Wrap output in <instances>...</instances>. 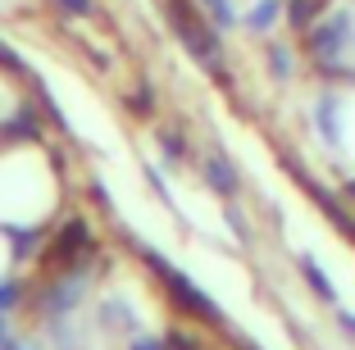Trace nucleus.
<instances>
[{"label": "nucleus", "mask_w": 355, "mask_h": 350, "mask_svg": "<svg viewBox=\"0 0 355 350\" xmlns=\"http://www.w3.org/2000/svg\"><path fill=\"white\" fill-rule=\"evenodd\" d=\"M92 268H55L51 278L37 287V314L42 319H73L78 309L87 305V296H92Z\"/></svg>", "instance_id": "3"}, {"label": "nucleus", "mask_w": 355, "mask_h": 350, "mask_svg": "<svg viewBox=\"0 0 355 350\" xmlns=\"http://www.w3.org/2000/svg\"><path fill=\"white\" fill-rule=\"evenodd\" d=\"M200 177H205V186L219 200H237L241 196V173H237V164H232L223 150H209L205 159H200Z\"/></svg>", "instance_id": "5"}, {"label": "nucleus", "mask_w": 355, "mask_h": 350, "mask_svg": "<svg viewBox=\"0 0 355 350\" xmlns=\"http://www.w3.org/2000/svg\"><path fill=\"white\" fill-rule=\"evenodd\" d=\"M128 350H168V341H164V332H137V337H128Z\"/></svg>", "instance_id": "11"}, {"label": "nucleus", "mask_w": 355, "mask_h": 350, "mask_svg": "<svg viewBox=\"0 0 355 350\" xmlns=\"http://www.w3.org/2000/svg\"><path fill=\"white\" fill-rule=\"evenodd\" d=\"M237 350H260L255 341H246V337H237Z\"/></svg>", "instance_id": "15"}, {"label": "nucleus", "mask_w": 355, "mask_h": 350, "mask_svg": "<svg viewBox=\"0 0 355 350\" xmlns=\"http://www.w3.org/2000/svg\"><path fill=\"white\" fill-rule=\"evenodd\" d=\"M296 268H301V278L310 282V291L324 300V305H337V287H333V278H328L324 268H319V259L314 255H296Z\"/></svg>", "instance_id": "7"}, {"label": "nucleus", "mask_w": 355, "mask_h": 350, "mask_svg": "<svg viewBox=\"0 0 355 350\" xmlns=\"http://www.w3.org/2000/svg\"><path fill=\"white\" fill-rule=\"evenodd\" d=\"M101 328L105 332H123V337H137V332H141V319L132 314V305H128L123 291H114V296L101 300Z\"/></svg>", "instance_id": "6"}, {"label": "nucleus", "mask_w": 355, "mask_h": 350, "mask_svg": "<svg viewBox=\"0 0 355 350\" xmlns=\"http://www.w3.org/2000/svg\"><path fill=\"white\" fill-rule=\"evenodd\" d=\"M310 128L346 177H355V78H324L310 100Z\"/></svg>", "instance_id": "1"}, {"label": "nucleus", "mask_w": 355, "mask_h": 350, "mask_svg": "<svg viewBox=\"0 0 355 350\" xmlns=\"http://www.w3.org/2000/svg\"><path fill=\"white\" fill-rule=\"evenodd\" d=\"M137 259L155 273V282L164 287V296L173 300L178 314H187V323H200V328H209V332H228V314H223V305L209 296L196 278H187L182 268H173L159 250H150V246H137Z\"/></svg>", "instance_id": "2"}, {"label": "nucleus", "mask_w": 355, "mask_h": 350, "mask_svg": "<svg viewBox=\"0 0 355 350\" xmlns=\"http://www.w3.org/2000/svg\"><path fill=\"white\" fill-rule=\"evenodd\" d=\"M23 300H28V282L19 273H0V314H14Z\"/></svg>", "instance_id": "8"}, {"label": "nucleus", "mask_w": 355, "mask_h": 350, "mask_svg": "<svg viewBox=\"0 0 355 350\" xmlns=\"http://www.w3.org/2000/svg\"><path fill=\"white\" fill-rule=\"evenodd\" d=\"M42 328H46V337L55 341V350H78L83 346V337H78V328L69 319H46Z\"/></svg>", "instance_id": "9"}, {"label": "nucleus", "mask_w": 355, "mask_h": 350, "mask_svg": "<svg viewBox=\"0 0 355 350\" xmlns=\"http://www.w3.org/2000/svg\"><path fill=\"white\" fill-rule=\"evenodd\" d=\"M164 341H168V350H205V346H200V337H196V332H187V328H168Z\"/></svg>", "instance_id": "10"}, {"label": "nucleus", "mask_w": 355, "mask_h": 350, "mask_svg": "<svg viewBox=\"0 0 355 350\" xmlns=\"http://www.w3.org/2000/svg\"><path fill=\"white\" fill-rule=\"evenodd\" d=\"M96 232H92V223H87V214H73V218H64L60 223V232H55L51 241H46V264L51 268H92V259H96Z\"/></svg>", "instance_id": "4"}, {"label": "nucleus", "mask_w": 355, "mask_h": 350, "mask_svg": "<svg viewBox=\"0 0 355 350\" xmlns=\"http://www.w3.org/2000/svg\"><path fill=\"white\" fill-rule=\"evenodd\" d=\"M337 328H342L346 337L355 341V314H351V309H337Z\"/></svg>", "instance_id": "13"}, {"label": "nucleus", "mask_w": 355, "mask_h": 350, "mask_svg": "<svg viewBox=\"0 0 355 350\" xmlns=\"http://www.w3.org/2000/svg\"><path fill=\"white\" fill-rule=\"evenodd\" d=\"M0 350H42V346H37V337H23V332H14V337L5 341Z\"/></svg>", "instance_id": "12"}, {"label": "nucleus", "mask_w": 355, "mask_h": 350, "mask_svg": "<svg viewBox=\"0 0 355 350\" xmlns=\"http://www.w3.org/2000/svg\"><path fill=\"white\" fill-rule=\"evenodd\" d=\"M10 337H14V319H10V314H0V346H5Z\"/></svg>", "instance_id": "14"}]
</instances>
